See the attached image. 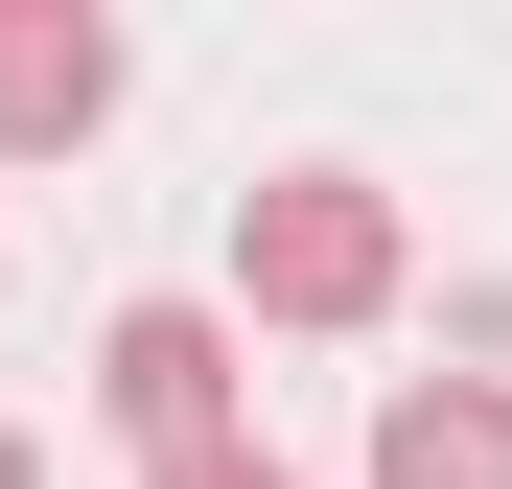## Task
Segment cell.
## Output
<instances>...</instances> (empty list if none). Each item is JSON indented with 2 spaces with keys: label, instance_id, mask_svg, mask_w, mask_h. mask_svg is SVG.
I'll use <instances>...</instances> for the list:
<instances>
[{
  "label": "cell",
  "instance_id": "obj_1",
  "mask_svg": "<svg viewBox=\"0 0 512 489\" xmlns=\"http://www.w3.org/2000/svg\"><path fill=\"white\" fill-rule=\"evenodd\" d=\"M233 303H256V326H373V303H396V187H350V163L233 187Z\"/></svg>",
  "mask_w": 512,
  "mask_h": 489
},
{
  "label": "cell",
  "instance_id": "obj_2",
  "mask_svg": "<svg viewBox=\"0 0 512 489\" xmlns=\"http://www.w3.org/2000/svg\"><path fill=\"white\" fill-rule=\"evenodd\" d=\"M94 420H117L140 466L256 443V420H233V303H117V326H94Z\"/></svg>",
  "mask_w": 512,
  "mask_h": 489
},
{
  "label": "cell",
  "instance_id": "obj_3",
  "mask_svg": "<svg viewBox=\"0 0 512 489\" xmlns=\"http://www.w3.org/2000/svg\"><path fill=\"white\" fill-rule=\"evenodd\" d=\"M117 94H140V47L94 24V0H0V163H70Z\"/></svg>",
  "mask_w": 512,
  "mask_h": 489
},
{
  "label": "cell",
  "instance_id": "obj_4",
  "mask_svg": "<svg viewBox=\"0 0 512 489\" xmlns=\"http://www.w3.org/2000/svg\"><path fill=\"white\" fill-rule=\"evenodd\" d=\"M373 489H512V373H396L373 396Z\"/></svg>",
  "mask_w": 512,
  "mask_h": 489
},
{
  "label": "cell",
  "instance_id": "obj_5",
  "mask_svg": "<svg viewBox=\"0 0 512 489\" xmlns=\"http://www.w3.org/2000/svg\"><path fill=\"white\" fill-rule=\"evenodd\" d=\"M163 489H303L280 443H187V466H163Z\"/></svg>",
  "mask_w": 512,
  "mask_h": 489
},
{
  "label": "cell",
  "instance_id": "obj_6",
  "mask_svg": "<svg viewBox=\"0 0 512 489\" xmlns=\"http://www.w3.org/2000/svg\"><path fill=\"white\" fill-rule=\"evenodd\" d=\"M0 489H47V443H24V420H0Z\"/></svg>",
  "mask_w": 512,
  "mask_h": 489
}]
</instances>
